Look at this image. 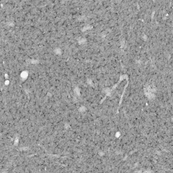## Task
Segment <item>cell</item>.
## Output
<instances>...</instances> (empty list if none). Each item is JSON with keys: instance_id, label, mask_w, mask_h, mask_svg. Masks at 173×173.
Here are the masks:
<instances>
[]
</instances>
